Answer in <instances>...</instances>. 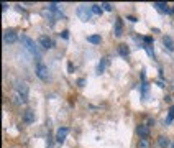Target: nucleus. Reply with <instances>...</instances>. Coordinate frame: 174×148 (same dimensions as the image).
<instances>
[{
  "label": "nucleus",
  "instance_id": "nucleus-1",
  "mask_svg": "<svg viewBox=\"0 0 174 148\" xmlns=\"http://www.w3.org/2000/svg\"><path fill=\"white\" fill-rule=\"evenodd\" d=\"M22 41H23V45L26 46V50L30 51L31 54H35V56H38L40 58L41 56V53H40V50L36 48V45H35V41L31 40V38H28L26 35H22Z\"/></svg>",
  "mask_w": 174,
  "mask_h": 148
},
{
  "label": "nucleus",
  "instance_id": "nucleus-2",
  "mask_svg": "<svg viewBox=\"0 0 174 148\" xmlns=\"http://www.w3.org/2000/svg\"><path fill=\"white\" fill-rule=\"evenodd\" d=\"M36 76L41 81H48V78H49V71H48V68L41 61H38V64H36Z\"/></svg>",
  "mask_w": 174,
  "mask_h": 148
},
{
  "label": "nucleus",
  "instance_id": "nucleus-3",
  "mask_svg": "<svg viewBox=\"0 0 174 148\" xmlns=\"http://www.w3.org/2000/svg\"><path fill=\"white\" fill-rule=\"evenodd\" d=\"M77 15H79L82 20H90V15H92V8H90V7H85V5H81L79 10H77Z\"/></svg>",
  "mask_w": 174,
  "mask_h": 148
},
{
  "label": "nucleus",
  "instance_id": "nucleus-4",
  "mask_svg": "<svg viewBox=\"0 0 174 148\" xmlns=\"http://www.w3.org/2000/svg\"><path fill=\"white\" fill-rule=\"evenodd\" d=\"M17 33L13 30H5V33H3V41L7 43V45H12V43L17 41Z\"/></svg>",
  "mask_w": 174,
  "mask_h": 148
},
{
  "label": "nucleus",
  "instance_id": "nucleus-5",
  "mask_svg": "<svg viewBox=\"0 0 174 148\" xmlns=\"http://www.w3.org/2000/svg\"><path fill=\"white\" fill-rule=\"evenodd\" d=\"M136 133L140 135V138H148L149 137V125L146 123H140L136 127Z\"/></svg>",
  "mask_w": 174,
  "mask_h": 148
},
{
  "label": "nucleus",
  "instance_id": "nucleus-6",
  "mask_svg": "<svg viewBox=\"0 0 174 148\" xmlns=\"http://www.w3.org/2000/svg\"><path fill=\"white\" fill-rule=\"evenodd\" d=\"M38 43L45 48V50H51L53 46H54V43H53V40L49 36H46V35H43V36H40V40H38Z\"/></svg>",
  "mask_w": 174,
  "mask_h": 148
},
{
  "label": "nucleus",
  "instance_id": "nucleus-7",
  "mask_svg": "<svg viewBox=\"0 0 174 148\" xmlns=\"http://www.w3.org/2000/svg\"><path fill=\"white\" fill-rule=\"evenodd\" d=\"M28 90H30V89H28V84L26 82H20V84L17 86V92H20L25 101L28 99Z\"/></svg>",
  "mask_w": 174,
  "mask_h": 148
},
{
  "label": "nucleus",
  "instance_id": "nucleus-8",
  "mask_svg": "<svg viewBox=\"0 0 174 148\" xmlns=\"http://www.w3.org/2000/svg\"><path fill=\"white\" fill-rule=\"evenodd\" d=\"M23 122L25 123H33L35 122V112H33L31 109L25 110V114H23Z\"/></svg>",
  "mask_w": 174,
  "mask_h": 148
},
{
  "label": "nucleus",
  "instance_id": "nucleus-9",
  "mask_svg": "<svg viewBox=\"0 0 174 148\" xmlns=\"http://www.w3.org/2000/svg\"><path fill=\"white\" fill-rule=\"evenodd\" d=\"M67 128L66 127H62V128H59V130H57V133H56V140L59 142V143H62L64 142V138H66V135H67Z\"/></svg>",
  "mask_w": 174,
  "mask_h": 148
},
{
  "label": "nucleus",
  "instance_id": "nucleus-10",
  "mask_svg": "<svg viewBox=\"0 0 174 148\" xmlns=\"http://www.w3.org/2000/svg\"><path fill=\"white\" fill-rule=\"evenodd\" d=\"M163 43H164V46L168 48L169 51H174V41H172V38L171 36H163Z\"/></svg>",
  "mask_w": 174,
  "mask_h": 148
},
{
  "label": "nucleus",
  "instance_id": "nucleus-11",
  "mask_svg": "<svg viewBox=\"0 0 174 148\" xmlns=\"http://www.w3.org/2000/svg\"><path fill=\"white\" fill-rule=\"evenodd\" d=\"M158 145L161 146V148H168L169 145H171V142H169V138H168V137L161 135V137H158Z\"/></svg>",
  "mask_w": 174,
  "mask_h": 148
},
{
  "label": "nucleus",
  "instance_id": "nucleus-12",
  "mask_svg": "<svg viewBox=\"0 0 174 148\" xmlns=\"http://www.w3.org/2000/svg\"><path fill=\"white\" fill-rule=\"evenodd\" d=\"M153 7H156L159 12H166V13H171V10L168 8V3H163V2H156L153 3Z\"/></svg>",
  "mask_w": 174,
  "mask_h": 148
},
{
  "label": "nucleus",
  "instance_id": "nucleus-13",
  "mask_svg": "<svg viewBox=\"0 0 174 148\" xmlns=\"http://www.w3.org/2000/svg\"><path fill=\"white\" fill-rule=\"evenodd\" d=\"M13 102L20 106V104H25L26 101H25V99H23V95H22L20 92H15V94H13Z\"/></svg>",
  "mask_w": 174,
  "mask_h": 148
},
{
  "label": "nucleus",
  "instance_id": "nucleus-14",
  "mask_svg": "<svg viewBox=\"0 0 174 148\" xmlns=\"http://www.w3.org/2000/svg\"><path fill=\"white\" fill-rule=\"evenodd\" d=\"M87 41L94 43V45H99V43L102 41V38H100V35H90V36H87Z\"/></svg>",
  "mask_w": 174,
  "mask_h": 148
},
{
  "label": "nucleus",
  "instance_id": "nucleus-15",
  "mask_svg": "<svg viewBox=\"0 0 174 148\" xmlns=\"http://www.w3.org/2000/svg\"><path fill=\"white\" fill-rule=\"evenodd\" d=\"M115 36H122V20L115 22Z\"/></svg>",
  "mask_w": 174,
  "mask_h": 148
},
{
  "label": "nucleus",
  "instance_id": "nucleus-16",
  "mask_svg": "<svg viewBox=\"0 0 174 148\" xmlns=\"http://www.w3.org/2000/svg\"><path fill=\"white\" fill-rule=\"evenodd\" d=\"M118 53L122 54V56H128V54H130L128 46H127V45H118Z\"/></svg>",
  "mask_w": 174,
  "mask_h": 148
},
{
  "label": "nucleus",
  "instance_id": "nucleus-17",
  "mask_svg": "<svg viewBox=\"0 0 174 148\" xmlns=\"http://www.w3.org/2000/svg\"><path fill=\"white\" fill-rule=\"evenodd\" d=\"M138 148H149V140H148V138H140Z\"/></svg>",
  "mask_w": 174,
  "mask_h": 148
},
{
  "label": "nucleus",
  "instance_id": "nucleus-18",
  "mask_svg": "<svg viewBox=\"0 0 174 148\" xmlns=\"http://www.w3.org/2000/svg\"><path fill=\"white\" fill-rule=\"evenodd\" d=\"M105 64H107V58H102V61L99 63V66H97V73L100 74V73H104V69H105Z\"/></svg>",
  "mask_w": 174,
  "mask_h": 148
},
{
  "label": "nucleus",
  "instance_id": "nucleus-19",
  "mask_svg": "<svg viewBox=\"0 0 174 148\" xmlns=\"http://www.w3.org/2000/svg\"><path fill=\"white\" fill-rule=\"evenodd\" d=\"M172 118H174V107L169 109V114H168V117H166V125H169V123L172 122Z\"/></svg>",
  "mask_w": 174,
  "mask_h": 148
},
{
  "label": "nucleus",
  "instance_id": "nucleus-20",
  "mask_svg": "<svg viewBox=\"0 0 174 148\" xmlns=\"http://www.w3.org/2000/svg\"><path fill=\"white\" fill-rule=\"evenodd\" d=\"M90 8H92V13H95V15L102 13V5H90Z\"/></svg>",
  "mask_w": 174,
  "mask_h": 148
},
{
  "label": "nucleus",
  "instance_id": "nucleus-21",
  "mask_svg": "<svg viewBox=\"0 0 174 148\" xmlns=\"http://www.w3.org/2000/svg\"><path fill=\"white\" fill-rule=\"evenodd\" d=\"M57 7H59L57 3H48V10H53V12H54V10H57Z\"/></svg>",
  "mask_w": 174,
  "mask_h": 148
},
{
  "label": "nucleus",
  "instance_id": "nucleus-22",
  "mask_svg": "<svg viewBox=\"0 0 174 148\" xmlns=\"http://www.w3.org/2000/svg\"><path fill=\"white\" fill-rule=\"evenodd\" d=\"M102 7H104V10H107V12H112L113 10V7L110 5V3H102Z\"/></svg>",
  "mask_w": 174,
  "mask_h": 148
},
{
  "label": "nucleus",
  "instance_id": "nucleus-23",
  "mask_svg": "<svg viewBox=\"0 0 174 148\" xmlns=\"http://www.w3.org/2000/svg\"><path fill=\"white\" fill-rule=\"evenodd\" d=\"M67 71H69V73H74V64H72V63L67 64Z\"/></svg>",
  "mask_w": 174,
  "mask_h": 148
},
{
  "label": "nucleus",
  "instance_id": "nucleus-24",
  "mask_svg": "<svg viewBox=\"0 0 174 148\" xmlns=\"http://www.w3.org/2000/svg\"><path fill=\"white\" fill-rule=\"evenodd\" d=\"M77 84H79V86H84L85 81H84V79H79V81H77Z\"/></svg>",
  "mask_w": 174,
  "mask_h": 148
},
{
  "label": "nucleus",
  "instance_id": "nucleus-25",
  "mask_svg": "<svg viewBox=\"0 0 174 148\" xmlns=\"http://www.w3.org/2000/svg\"><path fill=\"white\" fill-rule=\"evenodd\" d=\"M7 8H8V5H7V3H2V10H3V12H5V10H7Z\"/></svg>",
  "mask_w": 174,
  "mask_h": 148
}]
</instances>
